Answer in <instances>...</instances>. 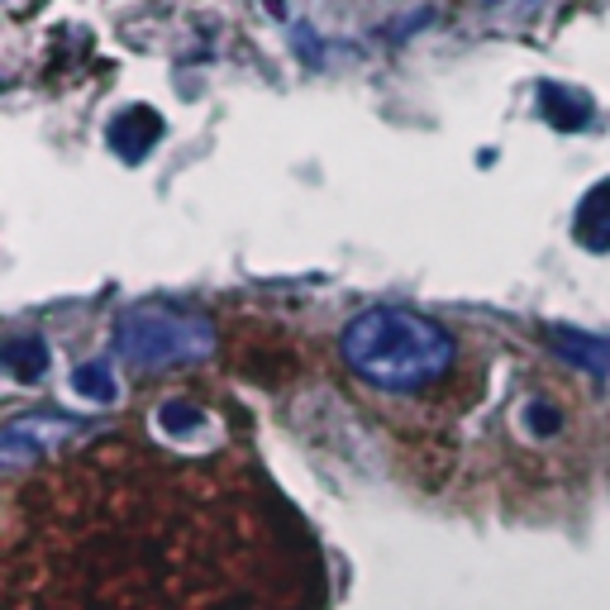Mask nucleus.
Segmentation results:
<instances>
[{
    "mask_svg": "<svg viewBox=\"0 0 610 610\" xmlns=\"http://www.w3.org/2000/svg\"><path fill=\"white\" fill-rule=\"evenodd\" d=\"M339 353L368 386L411 396L454 368L458 344L439 319L401 311V305H372L358 319H348V329L339 334Z\"/></svg>",
    "mask_w": 610,
    "mask_h": 610,
    "instance_id": "1",
    "label": "nucleus"
},
{
    "mask_svg": "<svg viewBox=\"0 0 610 610\" xmlns=\"http://www.w3.org/2000/svg\"><path fill=\"white\" fill-rule=\"evenodd\" d=\"M220 334L200 311H177V305H129L115 319V353L129 368H177V362H200L215 353Z\"/></svg>",
    "mask_w": 610,
    "mask_h": 610,
    "instance_id": "2",
    "label": "nucleus"
},
{
    "mask_svg": "<svg viewBox=\"0 0 610 610\" xmlns=\"http://www.w3.org/2000/svg\"><path fill=\"white\" fill-rule=\"evenodd\" d=\"M77 420H63V415H24V420H10L6 434H0V454L6 462H39L43 454H53L63 439H72Z\"/></svg>",
    "mask_w": 610,
    "mask_h": 610,
    "instance_id": "3",
    "label": "nucleus"
},
{
    "mask_svg": "<svg viewBox=\"0 0 610 610\" xmlns=\"http://www.w3.org/2000/svg\"><path fill=\"white\" fill-rule=\"evenodd\" d=\"M167 134V120L157 115L153 106H124L115 120L106 124V143H110V153L120 157V163H143V157L153 153V143Z\"/></svg>",
    "mask_w": 610,
    "mask_h": 610,
    "instance_id": "4",
    "label": "nucleus"
},
{
    "mask_svg": "<svg viewBox=\"0 0 610 610\" xmlns=\"http://www.w3.org/2000/svg\"><path fill=\"white\" fill-rule=\"evenodd\" d=\"M534 96H540V115L554 129H563V134H577V129L591 124V96L587 91H573V86H563V81H540Z\"/></svg>",
    "mask_w": 610,
    "mask_h": 610,
    "instance_id": "5",
    "label": "nucleus"
},
{
    "mask_svg": "<svg viewBox=\"0 0 610 610\" xmlns=\"http://www.w3.org/2000/svg\"><path fill=\"white\" fill-rule=\"evenodd\" d=\"M573 239L587 253H610V177H601L582 196V206L573 215Z\"/></svg>",
    "mask_w": 610,
    "mask_h": 610,
    "instance_id": "6",
    "label": "nucleus"
},
{
    "mask_svg": "<svg viewBox=\"0 0 610 610\" xmlns=\"http://www.w3.org/2000/svg\"><path fill=\"white\" fill-rule=\"evenodd\" d=\"M548 344L558 348L573 368H582L591 377H610V339L587 329H568V325H548Z\"/></svg>",
    "mask_w": 610,
    "mask_h": 610,
    "instance_id": "7",
    "label": "nucleus"
},
{
    "mask_svg": "<svg viewBox=\"0 0 610 610\" xmlns=\"http://www.w3.org/2000/svg\"><path fill=\"white\" fill-rule=\"evenodd\" d=\"M0 362H6L14 382H39L48 372V344L39 334H14V339L0 344Z\"/></svg>",
    "mask_w": 610,
    "mask_h": 610,
    "instance_id": "8",
    "label": "nucleus"
},
{
    "mask_svg": "<svg viewBox=\"0 0 610 610\" xmlns=\"http://www.w3.org/2000/svg\"><path fill=\"white\" fill-rule=\"evenodd\" d=\"M72 391L86 396V401H96V405H110L115 396H120V386H115L106 362H81V368L72 372Z\"/></svg>",
    "mask_w": 610,
    "mask_h": 610,
    "instance_id": "9",
    "label": "nucleus"
},
{
    "mask_svg": "<svg viewBox=\"0 0 610 610\" xmlns=\"http://www.w3.org/2000/svg\"><path fill=\"white\" fill-rule=\"evenodd\" d=\"M157 425H163V434H172V439H186V434H196L206 425V415H200L192 401H167L163 411H157Z\"/></svg>",
    "mask_w": 610,
    "mask_h": 610,
    "instance_id": "10",
    "label": "nucleus"
},
{
    "mask_svg": "<svg viewBox=\"0 0 610 610\" xmlns=\"http://www.w3.org/2000/svg\"><path fill=\"white\" fill-rule=\"evenodd\" d=\"M525 420H530V429H534V434H558V425H563V415H558L548 401L525 405Z\"/></svg>",
    "mask_w": 610,
    "mask_h": 610,
    "instance_id": "11",
    "label": "nucleus"
},
{
    "mask_svg": "<svg viewBox=\"0 0 610 610\" xmlns=\"http://www.w3.org/2000/svg\"><path fill=\"white\" fill-rule=\"evenodd\" d=\"M482 6H505V0H482Z\"/></svg>",
    "mask_w": 610,
    "mask_h": 610,
    "instance_id": "12",
    "label": "nucleus"
}]
</instances>
